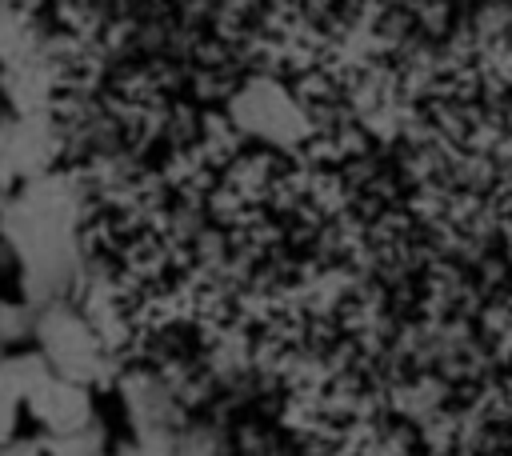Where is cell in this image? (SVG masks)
Masks as SVG:
<instances>
[{
    "label": "cell",
    "instance_id": "6da1fadb",
    "mask_svg": "<svg viewBox=\"0 0 512 456\" xmlns=\"http://www.w3.org/2000/svg\"><path fill=\"white\" fill-rule=\"evenodd\" d=\"M0 236L20 268L28 304L60 300L76 272V200L60 176L16 184L0 204Z\"/></svg>",
    "mask_w": 512,
    "mask_h": 456
},
{
    "label": "cell",
    "instance_id": "7a4b0ae2",
    "mask_svg": "<svg viewBox=\"0 0 512 456\" xmlns=\"http://www.w3.org/2000/svg\"><path fill=\"white\" fill-rule=\"evenodd\" d=\"M32 340L40 344L36 352L48 360V368L56 376H68L76 384H92L108 372L104 340L96 336L92 320L80 316L76 308H68L64 300H48L36 308Z\"/></svg>",
    "mask_w": 512,
    "mask_h": 456
},
{
    "label": "cell",
    "instance_id": "3957f363",
    "mask_svg": "<svg viewBox=\"0 0 512 456\" xmlns=\"http://www.w3.org/2000/svg\"><path fill=\"white\" fill-rule=\"evenodd\" d=\"M56 152L48 112H4L0 116V188L12 192L24 180L48 172Z\"/></svg>",
    "mask_w": 512,
    "mask_h": 456
},
{
    "label": "cell",
    "instance_id": "5b68a950",
    "mask_svg": "<svg viewBox=\"0 0 512 456\" xmlns=\"http://www.w3.org/2000/svg\"><path fill=\"white\" fill-rule=\"evenodd\" d=\"M52 368L40 352H16V356H0V440H12L16 432V416L24 408V396L32 392L36 380H44Z\"/></svg>",
    "mask_w": 512,
    "mask_h": 456
},
{
    "label": "cell",
    "instance_id": "7c38bea8",
    "mask_svg": "<svg viewBox=\"0 0 512 456\" xmlns=\"http://www.w3.org/2000/svg\"><path fill=\"white\" fill-rule=\"evenodd\" d=\"M0 356H4V340H0Z\"/></svg>",
    "mask_w": 512,
    "mask_h": 456
},
{
    "label": "cell",
    "instance_id": "8fae6325",
    "mask_svg": "<svg viewBox=\"0 0 512 456\" xmlns=\"http://www.w3.org/2000/svg\"><path fill=\"white\" fill-rule=\"evenodd\" d=\"M4 304H8V300H0V312H4Z\"/></svg>",
    "mask_w": 512,
    "mask_h": 456
},
{
    "label": "cell",
    "instance_id": "30bf717a",
    "mask_svg": "<svg viewBox=\"0 0 512 456\" xmlns=\"http://www.w3.org/2000/svg\"><path fill=\"white\" fill-rule=\"evenodd\" d=\"M4 196H8V192H4V188H0V204H4Z\"/></svg>",
    "mask_w": 512,
    "mask_h": 456
},
{
    "label": "cell",
    "instance_id": "52a82bcc",
    "mask_svg": "<svg viewBox=\"0 0 512 456\" xmlns=\"http://www.w3.org/2000/svg\"><path fill=\"white\" fill-rule=\"evenodd\" d=\"M104 424L92 416L84 428H76V432H60V436H44L40 440V448H44V456H104Z\"/></svg>",
    "mask_w": 512,
    "mask_h": 456
},
{
    "label": "cell",
    "instance_id": "9c48e42d",
    "mask_svg": "<svg viewBox=\"0 0 512 456\" xmlns=\"http://www.w3.org/2000/svg\"><path fill=\"white\" fill-rule=\"evenodd\" d=\"M0 456H44L40 440H0Z\"/></svg>",
    "mask_w": 512,
    "mask_h": 456
},
{
    "label": "cell",
    "instance_id": "ba28073f",
    "mask_svg": "<svg viewBox=\"0 0 512 456\" xmlns=\"http://www.w3.org/2000/svg\"><path fill=\"white\" fill-rule=\"evenodd\" d=\"M40 48H36V36L28 32V24L0 4V68L8 64H24V60H36Z\"/></svg>",
    "mask_w": 512,
    "mask_h": 456
},
{
    "label": "cell",
    "instance_id": "277c9868",
    "mask_svg": "<svg viewBox=\"0 0 512 456\" xmlns=\"http://www.w3.org/2000/svg\"><path fill=\"white\" fill-rule=\"evenodd\" d=\"M24 408L32 412V420L40 428H48L52 436L60 432H76L92 420V396H88V384H76L68 376H56L48 372L44 380L32 384V392L24 396Z\"/></svg>",
    "mask_w": 512,
    "mask_h": 456
},
{
    "label": "cell",
    "instance_id": "8992f818",
    "mask_svg": "<svg viewBox=\"0 0 512 456\" xmlns=\"http://www.w3.org/2000/svg\"><path fill=\"white\" fill-rule=\"evenodd\" d=\"M0 96L8 100L12 112H44V100H48V72L36 60H24V64H8L0 68Z\"/></svg>",
    "mask_w": 512,
    "mask_h": 456
}]
</instances>
